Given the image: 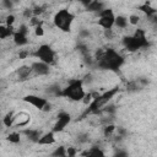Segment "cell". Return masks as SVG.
Returning <instances> with one entry per match:
<instances>
[{
    "label": "cell",
    "instance_id": "cell-18",
    "mask_svg": "<svg viewBox=\"0 0 157 157\" xmlns=\"http://www.w3.org/2000/svg\"><path fill=\"white\" fill-rule=\"evenodd\" d=\"M33 34L34 37L37 38H43L45 36V27H44V23H40L38 26H34L33 27Z\"/></svg>",
    "mask_w": 157,
    "mask_h": 157
},
{
    "label": "cell",
    "instance_id": "cell-9",
    "mask_svg": "<svg viewBox=\"0 0 157 157\" xmlns=\"http://www.w3.org/2000/svg\"><path fill=\"white\" fill-rule=\"evenodd\" d=\"M12 42L15 45L22 48L25 45H27L29 43V39H28V32H22V31H18L15 28V32L12 34Z\"/></svg>",
    "mask_w": 157,
    "mask_h": 157
},
{
    "label": "cell",
    "instance_id": "cell-10",
    "mask_svg": "<svg viewBox=\"0 0 157 157\" xmlns=\"http://www.w3.org/2000/svg\"><path fill=\"white\" fill-rule=\"evenodd\" d=\"M31 66H32V70H33V75L47 76L50 72V65L49 64H45L43 61H39V60L32 63Z\"/></svg>",
    "mask_w": 157,
    "mask_h": 157
},
{
    "label": "cell",
    "instance_id": "cell-6",
    "mask_svg": "<svg viewBox=\"0 0 157 157\" xmlns=\"http://www.w3.org/2000/svg\"><path fill=\"white\" fill-rule=\"evenodd\" d=\"M23 102L27 103V104H29L32 108L42 112V109L45 105V103L48 102V99L44 98V97H42V96H39V94L31 93V94H27V96L23 97Z\"/></svg>",
    "mask_w": 157,
    "mask_h": 157
},
{
    "label": "cell",
    "instance_id": "cell-12",
    "mask_svg": "<svg viewBox=\"0 0 157 157\" xmlns=\"http://www.w3.org/2000/svg\"><path fill=\"white\" fill-rule=\"evenodd\" d=\"M129 27L128 17L124 15H115V21H114V28L119 31H125Z\"/></svg>",
    "mask_w": 157,
    "mask_h": 157
},
{
    "label": "cell",
    "instance_id": "cell-13",
    "mask_svg": "<svg viewBox=\"0 0 157 157\" xmlns=\"http://www.w3.org/2000/svg\"><path fill=\"white\" fill-rule=\"evenodd\" d=\"M15 27H9L5 23H0V40H6L12 37Z\"/></svg>",
    "mask_w": 157,
    "mask_h": 157
},
{
    "label": "cell",
    "instance_id": "cell-17",
    "mask_svg": "<svg viewBox=\"0 0 157 157\" xmlns=\"http://www.w3.org/2000/svg\"><path fill=\"white\" fill-rule=\"evenodd\" d=\"M128 22H129V26L136 27V26H139L140 22H141V16L137 15V13H130V15L128 16Z\"/></svg>",
    "mask_w": 157,
    "mask_h": 157
},
{
    "label": "cell",
    "instance_id": "cell-2",
    "mask_svg": "<svg viewBox=\"0 0 157 157\" xmlns=\"http://www.w3.org/2000/svg\"><path fill=\"white\" fill-rule=\"evenodd\" d=\"M85 93H86V91H85L82 80H71L69 82V85L65 88H63V91L59 92L60 96H63L72 102H81Z\"/></svg>",
    "mask_w": 157,
    "mask_h": 157
},
{
    "label": "cell",
    "instance_id": "cell-3",
    "mask_svg": "<svg viewBox=\"0 0 157 157\" xmlns=\"http://www.w3.org/2000/svg\"><path fill=\"white\" fill-rule=\"evenodd\" d=\"M32 55L37 60L43 61V63L49 64V65H53L56 61V53L49 44H40L37 49H34Z\"/></svg>",
    "mask_w": 157,
    "mask_h": 157
},
{
    "label": "cell",
    "instance_id": "cell-16",
    "mask_svg": "<svg viewBox=\"0 0 157 157\" xmlns=\"http://www.w3.org/2000/svg\"><path fill=\"white\" fill-rule=\"evenodd\" d=\"M115 130H117V126L112 123L109 124H105L104 128L102 129V134L105 136V137H112L114 134H115Z\"/></svg>",
    "mask_w": 157,
    "mask_h": 157
},
{
    "label": "cell",
    "instance_id": "cell-14",
    "mask_svg": "<svg viewBox=\"0 0 157 157\" xmlns=\"http://www.w3.org/2000/svg\"><path fill=\"white\" fill-rule=\"evenodd\" d=\"M22 132H20V131H17V130H12V131H10L7 135H6V140L10 142V144H12V145H18V144H21V141H22Z\"/></svg>",
    "mask_w": 157,
    "mask_h": 157
},
{
    "label": "cell",
    "instance_id": "cell-7",
    "mask_svg": "<svg viewBox=\"0 0 157 157\" xmlns=\"http://www.w3.org/2000/svg\"><path fill=\"white\" fill-rule=\"evenodd\" d=\"M32 121V117L28 112L21 110L15 113V119H13V129H21V128H27Z\"/></svg>",
    "mask_w": 157,
    "mask_h": 157
},
{
    "label": "cell",
    "instance_id": "cell-1",
    "mask_svg": "<svg viewBox=\"0 0 157 157\" xmlns=\"http://www.w3.org/2000/svg\"><path fill=\"white\" fill-rule=\"evenodd\" d=\"M75 22V13L70 9H61L53 16V25L61 32H70Z\"/></svg>",
    "mask_w": 157,
    "mask_h": 157
},
{
    "label": "cell",
    "instance_id": "cell-5",
    "mask_svg": "<svg viewBox=\"0 0 157 157\" xmlns=\"http://www.w3.org/2000/svg\"><path fill=\"white\" fill-rule=\"evenodd\" d=\"M70 121H71V114L69 112L63 110V112H60L58 114V117H56V119H55V121L53 124V129L52 130L54 132H56V134L61 132V131H64L66 129V126L70 124Z\"/></svg>",
    "mask_w": 157,
    "mask_h": 157
},
{
    "label": "cell",
    "instance_id": "cell-21",
    "mask_svg": "<svg viewBox=\"0 0 157 157\" xmlns=\"http://www.w3.org/2000/svg\"><path fill=\"white\" fill-rule=\"evenodd\" d=\"M52 155H54V156H66V153H65V146L56 147L55 151L52 152Z\"/></svg>",
    "mask_w": 157,
    "mask_h": 157
},
{
    "label": "cell",
    "instance_id": "cell-20",
    "mask_svg": "<svg viewBox=\"0 0 157 157\" xmlns=\"http://www.w3.org/2000/svg\"><path fill=\"white\" fill-rule=\"evenodd\" d=\"M65 153H66V156H77L78 150L74 146H66L65 147Z\"/></svg>",
    "mask_w": 157,
    "mask_h": 157
},
{
    "label": "cell",
    "instance_id": "cell-19",
    "mask_svg": "<svg viewBox=\"0 0 157 157\" xmlns=\"http://www.w3.org/2000/svg\"><path fill=\"white\" fill-rule=\"evenodd\" d=\"M16 21H17V18H16V16L13 13H7V15L4 16V23L6 26H9V27H15Z\"/></svg>",
    "mask_w": 157,
    "mask_h": 157
},
{
    "label": "cell",
    "instance_id": "cell-4",
    "mask_svg": "<svg viewBox=\"0 0 157 157\" xmlns=\"http://www.w3.org/2000/svg\"><path fill=\"white\" fill-rule=\"evenodd\" d=\"M114 21H115V13L113 9L104 7L99 13L97 18V26L102 29H110L114 28Z\"/></svg>",
    "mask_w": 157,
    "mask_h": 157
},
{
    "label": "cell",
    "instance_id": "cell-15",
    "mask_svg": "<svg viewBox=\"0 0 157 157\" xmlns=\"http://www.w3.org/2000/svg\"><path fill=\"white\" fill-rule=\"evenodd\" d=\"M13 119H15V112H12V110L7 112V113H6V114H5V115L1 118L2 126L9 128V129L13 128Z\"/></svg>",
    "mask_w": 157,
    "mask_h": 157
},
{
    "label": "cell",
    "instance_id": "cell-11",
    "mask_svg": "<svg viewBox=\"0 0 157 157\" xmlns=\"http://www.w3.org/2000/svg\"><path fill=\"white\" fill-rule=\"evenodd\" d=\"M15 75H16V78H18L20 81L28 80V78L31 77V75H33L32 66H31V65H22V66H20L18 69H16Z\"/></svg>",
    "mask_w": 157,
    "mask_h": 157
},
{
    "label": "cell",
    "instance_id": "cell-8",
    "mask_svg": "<svg viewBox=\"0 0 157 157\" xmlns=\"http://www.w3.org/2000/svg\"><path fill=\"white\" fill-rule=\"evenodd\" d=\"M58 142V137H56V132H54L53 130L50 131H45V132H42L37 144L39 146H53Z\"/></svg>",
    "mask_w": 157,
    "mask_h": 157
}]
</instances>
